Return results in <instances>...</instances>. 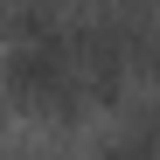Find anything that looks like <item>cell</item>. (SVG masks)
<instances>
[{
  "label": "cell",
  "mask_w": 160,
  "mask_h": 160,
  "mask_svg": "<svg viewBox=\"0 0 160 160\" xmlns=\"http://www.w3.org/2000/svg\"><path fill=\"white\" fill-rule=\"evenodd\" d=\"M7 91L35 112H84V84H77V42L56 14L28 7L14 21V49H7Z\"/></svg>",
  "instance_id": "obj_1"
},
{
  "label": "cell",
  "mask_w": 160,
  "mask_h": 160,
  "mask_svg": "<svg viewBox=\"0 0 160 160\" xmlns=\"http://www.w3.org/2000/svg\"><path fill=\"white\" fill-rule=\"evenodd\" d=\"M98 160H160V118H132L125 132H112V139L98 146Z\"/></svg>",
  "instance_id": "obj_2"
}]
</instances>
